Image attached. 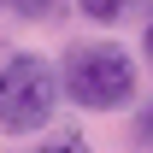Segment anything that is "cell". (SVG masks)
I'll use <instances>...</instances> for the list:
<instances>
[{"mask_svg":"<svg viewBox=\"0 0 153 153\" xmlns=\"http://www.w3.org/2000/svg\"><path fill=\"white\" fill-rule=\"evenodd\" d=\"M59 94H71L88 112H112L135 94V59L118 41H71L59 65Z\"/></svg>","mask_w":153,"mask_h":153,"instance_id":"6da1fadb","label":"cell"},{"mask_svg":"<svg viewBox=\"0 0 153 153\" xmlns=\"http://www.w3.org/2000/svg\"><path fill=\"white\" fill-rule=\"evenodd\" d=\"M53 106H59V71L41 53H12L0 71V130L30 135L53 118Z\"/></svg>","mask_w":153,"mask_h":153,"instance_id":"7a4b0ae2","label":"cell"},{"mask_svg":"<svg viewBox=\"0 0 153 153\" xmlns=\"http://www.w3.org/2000/svg\"><path fill=\"white\" fill-rule=\"evenodd\" d=\"M130 6H135V0H76V12H82V18H94V24H118Z\"/></svg>","mask_w":153,"mask_h":153,"instance_id":"3957f363","label":"cell"},{"mask_svg":"<svg viewBox=\"0 0 153 153\" xmlns=\"http://www.w3.org/2000/svg\"><path fill=\"white\" fill-rule=\"evenodd\" d=\"M36 153H88V141H82L76 130H53V135H47Z\"/></svg>","mask_w":153,"mask_h":153,"instance_id":"277c9868","label":"cell"},{"mask_svg":"<svg viewBox=\"0 0 153 153\" xmlns=\"http://www.w3.org/2000/svg\"><path fill=\"white\" fill-rule=\"evenodd\" d=\"M59 6H65V0H12V12H18V18H53V12H59Z\"/></svg>","mask_w":153,"mask_h":153,"instance_id":"5b68a950","label":"cell"},{"mask_svg":"<svg viewBox=\"0 0 153 153\" xmlns=\"http://www.w3.org/2000/svg\"><path fill=\"white\" fill-rule=\"evenodd\" d=\"M141 135H147V141H153V106H147V112H141Z\"/></svg>","mask_w":153,"mask_h":153,"instance_id":"8992f818","label":"cell"},{"mask_svg":"<svg viewBox=\"0 0 153 153\" xmlns=\"http://www.w3.org/2000/svg\"><path fill=\"white\" fill-rule=\"evenodd\" d=\"M141 53H147V65H153V24H147V36H141Z\"/></svg>","mask_w":153,"mask_h":153,"instance_id":"52a82bcc","label":"cell"},{"mask_svg":"<svg viewBox=\"0 0 153 153\" xmlns=\"http://www.w3.org/2000/svg\"><path fill=\"white\" fill-rule=\"evenodd\" d=\"M0 6H6V0H0Z\"/></svg>","mask_w":153,"mask_h":153,"instance_id":"ba28073f","label":"cell"}]
</instances>
